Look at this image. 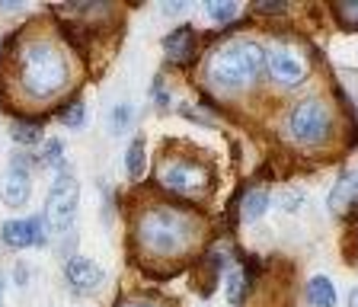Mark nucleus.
<instances>
[{"instance_id":"11","label":"nucleus","mask_w":358,"mask_h":307,"mask_svg":"<svg viewBox=\"0 0 358 307\" xmlns=\"http://www.w3.org/2000/svg\"><path fill=\"white\" fill-rule=\"evenodd\" d=\"M164 52L173 64H189V61L195 58V52H199V38H195L192 26H179V29H173L170 36L164 38Z\"/></svg>"},{"instance_id":"15","label":"nucleus","mask_w":358,"mask_h":307,"mask_svg":"<svg viewBox=\"0 0 358 307\" xmlns=\"http://www.w3.org/2000/svg\"><path fill=\"white\" fill-rule=\"evenodd\" d=\"M266 208H268V192L266 189H253V192H246L240 215H243V221H256V217L266 215Z\"/></svg>"},{"instance_id":"25","label":"nucleus","mask_w":358,"mask_h":307,"mask_svg":"<svg viewBox=\"0 0 358 307\" xmlns=\"http://www.w3.org/2000/svg\"><path fill=\"white\" fill-rule=\"evenodd\" d=\"M119 307H164V304H157V301H150V298H128V301H122Z\"/></svg>"},{"instance_id":"12","label":"nucleus","mask_w":358,"mask_h":307,"mask_svg":"<svg viewBox=\"0 0 358 307\" xmlns=\"http://www.w3.org/2000/svg\"><path fill=\"white\" fill-rule=\"evenodd\" d=\"M355 205H358V173H345L343 180L333 186V192H329V211L333 215H345Z\"/></svg>"},{"instance_id":"16","label":"nucleus","mask_w":358,"mask_h":307,"mask_svg":"<svg viewBox=\"0 0 358 307\" xmlns=\"http://www.w3.org/2000/svg\"><path fill=\"white\" fill-rule=\"evenodd\" d=\"M253 282H246V272L243 269H234L231 276H227V301L231 304H243L246 298V288H250Z\"/></svg>"},{"instance_id":"23","label":"nucleus","mask_w":358,"mask_h":307,"mask_svg":"<svg viewBox=\"0 0 358 307\" xmlns=\"http://www.w3.org/2000/svg\"><path fill=\"white\" fill-rule=\"evenodd\" d=\"M301 202H304V192H298V189H285L282 192V208L285 211H298Z\"/></svg>"},{"instance_id":"2","label":"nucleus","mask_w":358,"mask_h":307,"mask_svg":"<svg viewBox=\"0 0 358 307\" xmlns=\"http://www.w3.org/2000/svg\"><path fill=\"white\" fill-rule=\"evenodd\" d=\"M10 83L16 87L20 106H38L55 99L71 83V61L52 36L32 32L16 36L10 52Z\"/></svg>"},{"instance_id":"14","label":"nucleus","mask_w":358,"mask_h":307,"mask_svg":"<svg viewBox=\"0 0 358 307\" xmlns=\"http://www.w3.org/2000/svg\"><path fill=\"white\" fill-rule=\"evenodd\" d=\"M307 301L310 307H336V285L327 276H313L307 282Z\"/></svg>"},{"instance_id":"18","label":"nucleus","mask_w":358,"mask_h":307,"mask_svg":"<svg viewBox=\"0 0 358 307\" xmlns=\"http://www.w3.org/2000/svg\"><path fill=\"white\" fill-rule=\"evenodd\" d=\"M61 122H64L67 128H83V125H87V106H83V103H71L64 113H61Z\"/></svg>"},{"instance_id":"4","label":"nucleus","mask_w":358,"mask_h":307,"mask_svg":"<svg viewBox=\"0 0 358 307\" xmlns=\"http://www.w3.org/2000/svg\"><path fill=\"white\" fill-rule=\"evenodd\" d=\"M333 131V113L323 99H301L288 115V135L301 148H317Z\"/></svg>"},{"instance_id":"13","label":"nucleus","mask_w":358,"mask_h":307,"mask_svg":"<svg viewBox=\"0 0 358 307\" xmlns=\"http://www.w3.org/2000/svg\"><path fill=\"white\" fill-rule=\"evenodd\" d=\"M144 170H148V141L134 138L125 150V173H128V180H141Z\"/></svg>"},{"instance_id":"22","label":"nucleus","mask_w":358,"mask_h":307,"mask_svg":"<svg viewBox=\"0 0 358 307\" xmlns=\"http://www.w3.org/2000/svg\"><path fill=\"white\" fill-rule=\"evenodd\" d=\"M45 164H52V166L64 164V141L61 138H52V141L45 144Z\"/></svg>"},{"instance_id":"1","label":"nucleus","mask_w":358,"mask_h":307,"mask_svg":"<svg viewBox=\"0 0 358 307\" xmlns=\"http://www.w3.org/2000/svg\"><path fill=\"white\" fill-rule=\"evenodd\" d=\"M201 237L199 217L176 205H148L138 211L131 227V247L134 256L157 276H170L182 269L186 259L195 253Z\"/></svg>"},{"instance_id":"21","label":"nucleus","mask_w":358,"mask_h":307,"mask_svg":"<svg viewBox=\"0 0 358 307\" xmlns=\"http://www.w3.org/2000/svg\"><path fill=\"white\" fill-rule=\"evenodd\" d=\"M131 106L128 103H119L115 106V113H112V135H122V131H125L128 128V122H131Z\"/></svg>"},{"instance_id":"20","label":"nucleus","mask_w":358,"mask_h":307,"mask_svg":"<svg viewBox=\"0 0 358 307\" xmlns=\"http://www.w3.org/2000/svg\"><path fill=\"white\" fill-rule=\"evenodd\" d=\"M13 138H16L20 144H26V148H29V144L42 141V128H38V125H22V122H16V125H13Z\"/></svg>"},{"instance_id":"19","label":"nucleus","mask_w":358,"mask_h":307,"mask_svg":"<svg viewBox=\"0 0 358 307\" xmlns=\"http://www.w3.org/2000/svg\"><path fill=\"white\" fill-rule=\"evenodd\" d=\"M333 13L339 16V23L349 26V29H358V0H349V3H336Z\"/></svg>"},{"instance_id":"3","label":"nucleus","mask_w":358,"mask_h":307,"mask_svg":"<svg viewBox=\"0 0 358 307\" xmlns=\"http://www.w3.org/2000/svg\"><path fill=\"white\" fill-rule=\"evenodd\" d=\"M266 71V48L259 42H227L221 45L215 55L208 58V68H205V77L215 90L221 93H237L246 90L250 83L259 80V74Z\"/></svg>"},{"instance_id":"5","label":"nucleus","mask_w":358,"mask_h":307,"mask_svg":"<svg viewBox=\"0 0 358 307\" xmlns=\"http://www.w3.org/2000/svg\"><path fill=\"white\" fill-rule=\"evenodd\" d=\"M157 180H160L164 189H170V192L186 195V199H199V195H205V189H208L211 173L201 160L166 157L164 164H160V170H157Z\"/></svg>"},{"instance_id":"8","label":"nucleus","mask_w":358,"mask_h":307,"mask_svg":"<svg viewBox=\"0 0 358 307\" xmlns=\"http://www.w3.org/2000/svg\"><path fill=\"white\" fill-rule=\"evenodd\" d=\"M32 195V180H29V160L26 154H13L10 170L3 176V202L7 208H22Z\"/></svg>"},{"instance_id":"28","label":"nucleus","mask_w":358,"mask_h":307,"mask_svg":"<svg viewBox=\"0 0 358 307\" xmlns=\"http://www.w3.org/2000/svg\"><path fill=\"white\" fill-rule=\"evenodd\" d=\"M349 307H358V288H352L349 292Z\"/></svg>"},{"instance_id":"6","label":"nucleus","mask_w":358,"mask_h":307,"mask_svg":"<svg viewBox=\"0 0 358 307\" xmlns=\"http://www.w3.org/2000/svg\"><path fill=\"white\" fill-rule=\"evenodd\" d=\"M77 205H80V186H77L74 176L61 173L58 180L48 189V199H45V221H48V231L52 234H67L77 217Z\"/></svg>"},{"instance_id":"17","label":"nucleus","mask_w":358,"mask_h":307,"mask_svg":"<svg viewBox=\"0 0 358 307\" xmlns=\"http://www.w3.org/2000/svg\"><path fill=\"white\" fill-rule=\"evenodd\" d=\"M205 16H211L215 23H231L237 16V3L234 0H224V3H205Z\"/></svg>"},{"instance_id":"9","label":"nucleus","mask_w":358,"mask_h":307,"mask_svg":"<svg viewBox=\"0 0 358 307\" xmlns=\"http://www.w3.org/2000/svg\"><path fill=\"white\" fill-rule=\"evenodd\" d=\"M42 217H16L0 227V240L10 250H26V247H38L45 243V231H42Z\"/></svg>"},{"instance_id":"10","label":"nucleus","mask_w":358,"mask_h":307,"mask_svg":"<svg viewBox=\"0 0 358 307\" xmlns=\"http://www.w3.org/2000/svg\"><path fill=\"white\" fill-rule=\"evenodd\" d=\"M64 278H67V288L74 294H93V292H99V285H103V269H99L93 259L71 256L64 266Z\"/></svg>"},{"instance_id":"7","label":"nucleus","mask_w":358,"mask_h":307,"mask_svg":"<svg viewBox=\"0 0 358 307\" xmlns=\"http://www.w3.org/2000/svg\"><path fill=\"white\" fill-rule=\"evenodd\" d=\"M266 68L272 74V80L285 90L291 87H301L307 80V68H304V58L298 55V48L291 45H272L266 52Z\"/></svg>"},{"instance_id":"27","label":"nucleus","mask_w":358,"mask_h":307,"mask_svg":"<svg viewBox=\"0 0 358 307\" xmlns=\"http://www.w3.org/2000/svg\"><path fill=\"white\" fill-rule=\"evenodd\" d=\"M3 298H7V278L0 276V307H3Z\"/></svg>"},{"instance_id":"26","label":"nucleus","mask_w":358,"mask_h":307,"mask_svg":"<svg viewBox=\"0 0 358 307\" xmlns=\"http://www.w3.org/2000/svg\"><path fill=\"white\" fill-rule=\"evenodd\" d=\"M16 278H20V282H16V285H26V278H29V269H26L22 262H20V266H16Z\"/></svg>"},{"instance_id":"24","label":"nucleus","mask_w":358,"mask_h":307,"mask_svg":"<svg viewBox=\"0 0 358 307\" xmlns=\"http://www.w3.org/2000/svg\"><path fill=\"white\" fill-rule=\"evenodd\" d=\"M253 13H262V16H268V13H285V3H282V0H275V3H253Z\"/></svg>"}]
</instances>
